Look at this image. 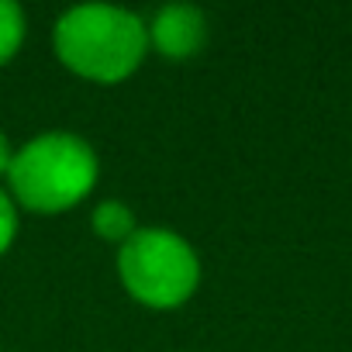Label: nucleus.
<instances>
[{
	"mask_svg": "<svg viewBox=\"0 0 352 352\" xmlns=\"http://www.w3.org/2000/svg\"><path fill=\"white\" fill-rule=\"evenodd\" d=\"M52 42L63 66L76 76L118 83L142 66L148 28L135 11L111 4H80L59 18Z\"/></svg>",
	"mask_w": 352,
	"mask_h": 352,
	"instance_id": "1",
	"label": "nucleus"
},
{
	"mask_svg": "<svg viewBox=\"0 0 352 352\" xmlns=\"http://www.w3.org/2000/svg\"><path fill=\"white\" fill-rule=\"evenodd\" d=\"M8 180L28 211L56 214L80 204L97 184V155L73 131H45L14 152Z\"/></svg>",
	"mask_w": 352,
	"mask_h": 352,
	"instance_id": "2",
	"label": "nucleus"
},
{
	"mask_svg": "<svg viewBox=\"0 0 352 352\" xmlns=\"http://www.w3.org/2000/svg\"><path fill=\"white\" fill-rule=\"evenodd\" d=\"M128 294L148 307H180L201 283V259L187 239L166 228H138L118 252Z\"/></svg>",
	"mask_w": 352,
	"mask_h": 352,
	"instance_id": "3",
	"label": "nucleus"
},
{
	"mask_svg": "<svg viewBox=\"0 0 352 352\" xmlns=\"http://www.w3.org/2000/svg\"><path fill=\"white\" fill-rule=\"evenodd\" d=\"M204 38H208V21H204V11L194 8V4H169L148 25V42L166 59H190V56H197Z\"/></svg>",
	"mask_w": 352,
	"mask_h": 352,
	"instance_id": "4",
	"label": "nucleus"
},
{
	"mask_svg": "<svg viewBox=\"0 0 352 352\" xmlns=\"http://www.w3.org/2000/svg\"><path fill=\"white\" fill-rule=\"evenodd\" d=\"M94 232L100 235V239H107V242H128L138 228H135V214H131V208L128 204H121V201H100L97 208H94Z\"/></svg>",
	"mask_w": 352,
	"mask_h": 352,
	"instance_id": "5",
	"label": "nucleus"
},
{
	"mask_svg": "<svg viewBox=\"0 0 352 352\" xmlns=\"http://www.w3.org/2000/svg\"><path fill=\"white\" fill-rule=\"evenodd\" d=\"M25 42V11L14 0H0V66L11 63Z\"/></svg>",
	"mask_w": 352,
	"mask_h": 352,
	"instance_id": "6",
	"label": "nucleus"
},
{
	"mask_svg": "<svg viewBox=\"0 0 352 352\" xmlns=\"http://www.w3.org/2000/svg\"><path fill=\"white\" fill-rule=\"evenodd\" d=\"M14 232H18V211H14V201H11L8 194H0V252H8V249H11Z\"/></svg>",
	"mask_w": 352,
	"mask_h": 352,
	"instance_id": "7",
	"label": "nucleus"
},
{
	"mask_svg": "<svg viewBox=\"0 0 352 352\" xmlns=\"http://www.w3.org/2000/svg\"><path fill=\"white\" fill-rule=\"evenodd\" d=\"M11 159H14V152H11V145H8V135L0 131V176L11 169Z\"/></svg>",
	"mask_w": 352,
	"mask_h": 352,
	"instance_id": "8",
	"label": "nucleus"
}]
</instances>
